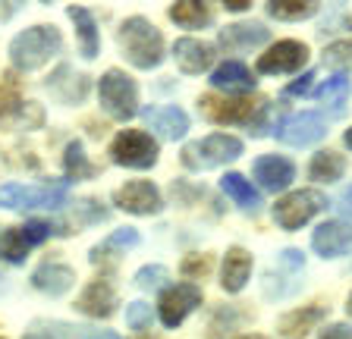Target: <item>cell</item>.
Listing matches in <instances>:
<instances>
[{
    "instance_id": "1",
    "label": "cell",
    "mask_w": 352,
    "mask_h": 339,
    "mask_svg": "<svg viewBox=\"0 0 352 339\" xmlns=\"http://www.w3.org/2000/svg\"><path fill=\"white\" fill-rule=\"evenodd\" d=\"M120 47L135 69H157L164 63V35L145 16H132L120 25Z\"/></svg>"
},
{
    "instance_id": "2",
    "label": "cell",
    "mask_w": 352,
    "mask_h": 339,
    "mask_svg": "<svg viewBox=\"0 0 352 339\" xmlns=\"http://www.w3.org/2000/svg\"><path fill=\"white\" fill-rule=\"evenodd\" d=\"M60 47H63V38L54 25H32L10 41V60L16 69L32 73V69H41L51 57H57Z\"/></svg>"
},
{
    "instance_id": "3",
    "label": "cell",
    "mask_w": 352,
    "mask_h": 339,
    "mask_svg": "<svg viewBox=\"0 0 352 339\" xmlns=\"http://www.w3.org/2000/svg\"><path fill=\"white\" fill-rule=\"evenodd\" d=\"M98 97H101V107L107 110V117L120 119H132L139 113V89H135V82L129 79L126 73L120 69H107L98 82Z\"/></svg>"
},
{
    "instance_id": "4",
    "label": "cell",
    "mask_w": 352,
    "mask_h": 339,
    "mask_svg": "<svg viewBox=\"0 0 352 339\" xmlns=\"http://www.w3.org/2000/svg\"><path fill=\"white\" fill-rule=\"evenodd\" d=\"M242 154V141L236 135H223V132H214L201 141H192V145L183 148V163L195 173L201 170H214V167H223V163L236 161Z\"/></svg>"
},
{
    "instance_id": "5",
    "label": "cell",
    "mask_w": 352,
    "mask_h": 339,
    "mask_svg": "<svg viewBox=\"0 0 352 339\" xmlns=\"http://www.w3.org/2000/svg\"><path fill=\"white\" fill-rule=\"evenodd\" d=\"M66 201V183H47V185H0V207L7 211H32V207H63Z\"/></svg>"
},
{
    "instance_id": "6",
    "label": "cell",
    "mask_w": 352,
    "mask_h": 339,
    "mask_svg": "<svg viewBox=\"0 0 352 339\" xmlns=\"http://www.w3.org/2000/svg\"><path fill=\"white\" fill-rule=\"evenodd\" d=\"M157 141L142 129H123L117 139L110 141V161L117 167L129 170H151L157 163Z\"/></svg>"
},
{
    "instance_id": "7",
    "label": "cell",
    "mask_w": 352,
    "mask_h": 339,
    "mask_svg": "<svg viewBox=\"0 0 352 339\" xmlns=\"http://www.w3.org/2000/svg\"><path fill=\"white\" fill-rule=\"evenodd\" d=\"M267 101H252V97H198V110L217 126H252Z\"/></svg>"
},
{
    "instance_id": "8",
    "label": "cell",
    "mask_w": 352,
    "mask_h": 339,
    "mask_svg": "<svg viewBox=\"0 0 352 339\" xmlns=\"http://www.w3.org/2000/svg\"><path fill=\"white\" fill-rule=\"evenodd\" d=\"M327 207V198H324L318 189H299V192H289L274 204V220H277L280 229H299L305 226L315 214H321Z\"/></svg>"
},
{
    "instance_id": "9",
    "label": "cell",
    "mask_w": 352,
    "mask_h": 339,
    "mask_svg": "<svg viewBox=\"0 0 352 339\" xmlns=\"http://www.w3.org/2000/svg\"><path fill=\"white\" fill-rule=\"evenodd\" d=\"M198 305H201V289H198L195 283H176V286H167L161 292V302H157L161 324L179 327Z\"/></svg>"
},
{
    "instance_id": "10",
    "label": "cell",
    "mask_w": 352,
    "mask_h": 339,
    "mask_svg": "<svg viewBox=\"0 0 352 339\" xmlns=\"http://www.w3.org/2000/svg\"><path fill=\"white\" fill-rule=\"evenodd\" d=\"M113 204L126 214H139V217H151V214H161L164 198L157 192V185H151L148 179H132V183L120 185L113 192Z\"/></svg>"
},
{
    "instance_id": "11",
    "label": "cell",
    "mask_w": 352,
    "mask_h": 339,
    "mask_svg": "<svg viewBox=\"0 0 352 339\" xmlns=\"http://www.w3.org/2000/svg\"><path fill=\"white\" fill-rule=\"evenodd\" d=\"M308 63V47L302 41H277L267 54L258 57V73L280 75V73H299Z\"/></svg>"
},
{
    "instance_id": "12",
    "label": "cell",
    "mask_w": 352,
    "mask_h": 339,
    "mask_svg": "<svg viewBox=\"0 0 352 339\" xmlns=\"http://www.w3.org/2000/svg\"><path fill=\"white\" fill-rule=\"evenodd\" d=\"M327 135V123H324L321 113H296L289 117L283 126L277 129V139L283 145H293V148H305V145H315Z\"/></svg>"
},
{
    "instance_id": "13",
    "label": "cell",
    "mask_w": 352,
    "mask_h": 339,
    "mask_svg": "<svg viewBox=\"0 0 352 339\" xmlns=\"http://www.w3.org/2000/svg\"><path fill=\"white\" fill-rule=\"evenodd\" d=\"M311 248L321 255V258H340L352 248V223L346 220H327L315 229L311 236Z\"/></svg>"
},
{
    "instance_id": "14",
    "label": "cell",
    "mask_w": 352,
    "mask_h": 339,
    "mask_svg": "<svg viewBox=\"0 0 352 339\" xmlns=\"http://www.w3.org/2000/svg\"><path fill=\"white\" fill-rule=\"evenodd\" d=\"M252 173H255L258 185H261V189H267V192H283L286 185L296 179L293 161H286V157H277V154L258 157L255 167H252Z\"/></svg>"
},
{
    "instance_id": "15",
    "label": "cell",
    "mask_w": 352,
    "mask_h": 339,
    "mask_svg": "<svg viewBox=\"0 0 352 339\" xmlns=\"http://www.w3.org/2000/svg\"><path fill=\"white\" fill-rule=\"evenodd\" d=\"M76 308L88 317H98V320H101V317H110L117 311V289L110 286L107 280H91L85 289H82L79 299H76Z\"/></svg>"
},
{
    "instance_id": "16",
    "label": "cell",
    "mask_w": 352,
    "mask_h": 339,
    "mask_svg": "<svg viewBox=\"0 0 352 339\" xmlns=\"http://www.w3.org/2000/svg\"><path fill=\"white\" fill-rule=\"evenodd\" d=\"M173 60L186 75H198L214 63V47L198 38H179L173 45Z\"/></svg>"
},
{
    "instance_id": "17",
    "label": "cell",
    "mask_w": 352,
    "mask_h": 339,
    "mask_svg": "<svg viewBox=\"0 0 352 339\" xmlns=\"http://www.w3.org/2000/svg\"><path fill=\"white\" fill-rule=\"evenodd\" d=\"M324 317H327V308H324V305H302V308L286 311V314L280 317L277 330L283 339H305L308 333L321 324Z\"/></svg>"
},
{
    "instance_id": "18",
    "label": "cell",
    "mask_w": 352,
    "mask_h": 339,
    "mask_svg": "<svg viewBox=\"0 0 352 339\" xmlns=\"http://www.w3.org/2000/svg\"><path fill=\"white\" fill-rule=\"evenodd\" d=\"M73 283H76V270L66 264H57V261H44V264L35 267V273H32V286L44 295H54V299L69 292Z\"/></svg>"
},
{
    "instance_id": "19",
    "label": "cell",
    "mask_w": 352,
    "mask_h": 339,
    "mask_svg": "<svg viewBox=\"0 0 352 339\" xmlns=\"http://www.w3.org/2000/svg\"><path fill=\"white\" fill-rule=\"evenodd\" d=\"M142 117H145L148 129H154L157 135H164V139H170V141L183 139V135L189 132V117H186V110H179V107H148Z\"/></svg>"
},
{
    "instance_id": "20",
    "label": "cell",
    "mask_w": 352,
    "mask_h": 339,
    "mask_svg": "<svg viewBox=\"0 0 352 339\" xmlns=\"http://www.w3.org/2000/svg\"><path fill=\"white\" fill-rule=\"evenodd\" d=\"M211 85L220 91H227V95H245V91H255V75L249 73L245 63L227 60V63H220V67L214 69Z\"/></svg>"
},
{
    "instance_id": "21",
    "label": "cell",
    "mask_w": 352,
    "mask_h": 339,
    "mask_svg": "<svg viewBox=\"0 0 352 339\" xmlns=\"http://www.w3.org/2000/svg\"><path fill=\"white\" fill-rule=\"evenodd\" d=\"M267 38H271V32L261 23H233L220 32V45L227 51H252V47H261Z\"/></svg>"
},
{
    "instance_id": "22",
    "label": "cell",
    "mask_w": 352,
    "mask_h": 339,
    "mask_svg": "<svg viewBox=\"0 0 352 339\" xmlns=\"http://www.w3.org/2000/svg\"><path fill=\"white\" fill-rule=\"evenodd\" d=\"M47 89L60 104H79L88 95V75L73 73V67H60L57 73L47 79Z\"/></svg>"
},
{
    "instance_id": "23",
    "label": "cell",
    "mask_w": 352,
    "mask_h": 339,
    "mask_svg": "<svg viewBox=\"0 0 352 339\" xmlns=\"http://www.w3.org/2000/svg\"><path fill=\"white\" fill-rule=\"evenodd\" d=\"M139 245V233L132 226H123L117 233H110L101 245L91 248V264H101V267H113L120 261V255H126V248Z\"/></svg>"
},
{
    "instance_id": "24",
    "label": "cell",
    "mask_w": 352,
    "mask_h": 339,
    "mask_svg": "<svg viewBox=\"0 0 352 339\" xmlns=\"http://www.w3.org/2000/svg\"><path fill=\"white\" fill-rule=\"evenodd\" d=\"M252 277V255L245 248H230L223 258V270H220V286L227 292H242Z\"/></svg>"
},
{
    "instance_id": "25",
    "label": "cell",
    "mask_w": 352,
    "mask_h": 339,
    "mask_svg": "<svg viewBox=\"0 0 352 339\" xmlns=\"http://www.w3.org/2000/svg\"><path fill=\"white\" fill-rule=\"evenodd\" d=\"M66 13H69V19L76 23V32H79L82 57H85V60H95V57H98V47H101V38H98V23H95V16L88 13L85 7H69Z\"/></svg>"
},
{
    "instance_id": "26",
    "label": "cell",
    "mask_w": 352,
    "mask_h": 339,
    "mask_svg": "<svg viewBox=\"0 0 352 339\" xmlns=\"http://www.w3.org/2000/svg\"><path fill=\"white\" fill-rule=\"evenodd\" d=\"M170 19L183 29H205L214 23V13L208 3H198V0H183V3H173L170 7Z\"/></svg>"
},
{
    "instance_id": "27",
    "label": "cell",
    "mask_w": 352,
    "mask_h": 339,
    "mask_svg": "<svg viewBox=\"0 0 352 339\" xmlns=\"http://www.w3.org/2000/svg\"><path fill=\"white\" fill-rule=\"evenodd\" d=\"M220 189L227 192V198H233L239 207H245V211H258L261 207V195L252 189V183L242 173H227V176L220 179Z\"/></svg>"
},
{
    "instance_id": "28",
    "label": "cell",
    "mask_w": 352,
    "mask_h": 339,
    "mask_svg": "<svg viewBox=\"0 0 352 339\" xmlns=\"http://www.w3.org/2000/svg\"><path fill=\"white\" fill-rule=\"evenodd\" d=\"M346 173V157L337 151H318L308 163V176L318 179V183H337Z\"/></svg>"
},
{
    "instance_id": "29",
    "label": "cell",
    "mask_w": 352,
    "mask_h": 339,
    "mask_svg": "<svg viewBox=\"0 0 352 339\" xmlns=\"http://www.w3.org/2000/svg\"><path fill=\"white\" fill-rule=\"evenodd\" d=\"M315 13H318L315 0H271L267 3V16L283 19V23H302V19H308Z\"/></svg>"
},
{
    "instance_id": "30",
    "label": "cell",
    "mask_w": 352,
    "mask_h": 339,
    "mask_svg": "<svg viewBox=\"0 0 352 339\" xmlns=\"http://www.w3.org/2000/svg\"><path fill=\"white\" fill-rule=\"evenodd\" d=\"M63 167H66V179H76V183H79V179L98 176V167H95V163H88L82 141H69V145H66Z\"/></svg>"
},
{
    "instance_id": "31",
    "label": "cell",
    "mask_w": 352,
    "mask_h": 339,
    "mask_svg": "<svg viewBox=\"0 0 352 339\" xmlns=\"http://www.w3.org/2000/svg\"><path fill=\"white\" fill-rule=\"evenodd\" d=\"M32 245L25 242V236H22V229H7V233H0V258L10 261V264H22L25 261V255H29Z\"/></svg>"
},
{
    "instance_id": "32",
    "label": "cell",
    "mask_w": 352,
    "mask_h": 339,
    "mask_svg": "<svg viewBox=\"0 0 352 339\" xmlns=\"http://www.w3.org/2000/svg\"><path fill=\"white\" fill-rule=\"evenodd\" d=\"M22 107H25V104L19 101L16 82H0V126L13 123V119H22Z\"/></svg>"
},
{
    "instance_id": "33",
    "label": "cell",
    "mask_w": 352,
    "mask_h": 339,
    "mask_svg": "<svg viewBox=\"0 0 352 339\" xmlns=\"http://www.w3.org/2000/svg\"><path fill=\"white\" fill-rule=\"evenodd\" d=\"M346 95H349V79L340 73V75H333V79H327V85L318 91V101L327 104V107H333V110L340 113V107L346 104Z\"/></svg>"
},
{
    "instance_id": "34",
    "label": "cell",
    "mask_w": 352,
    "mask_h": 339,
    "mask_svg": "<svg viewBox=\"0 0 352 339\" xmlns=\"http://www.w3.org/2000/svg\"><path fill=\"white\" fill-rule=\"evenodd\" d=\"M324 63L337 69H349L352 67V38L349 41H333V45L324 51Z\"/></svg>"
},
{
    "instance_id": "35",
    "label": "cell",
    "mask_w": 352,
    "mask_h": 339,
    "mask_svg": "<svg viewBox=\"0 0 352 339\" xmlns=\"http://www.w3.org/2000/svg\"><path fill=\"white\" fill-rule=\"evenodd\" d=\"M167 280H170V273H167V267H161V264L142 267V270L135 273V286L139 289H161Z\"/></svg>"
},
{
    "instance_id": "36",
    "label": "cell",
    "mask_w": 352,
    "mask_h": 339,
    "mask_svg": "<svg viewBox=\"0 0 352 339\" xmlns=\"http://www.w3.org/2000/svg\"><path fill=\"white\" fill-rule=\"evenodd\" d=\"M126 324L132 330H148L151 327V305H145V302L126 305Z\"/></svg>"
},
{
    "instance_id": "37",
    "label": "cell",
    "mask_w": 352,
    "mask_h": 339,
    "mask_svg": "<svg viewBox=\"0 0 352 339\" xmlns=\"http://www.w3.org/2000/svg\"><path fill=\"white\" fill-rule=\"evenodd\" d=\"M22 229V236H25V242L29 245H41L44 239L51 236V233H60L57 226H51L47 220H29L25 226H19Z\"/></svg>"
},
{
    "instance_id": "38",
    "label": "cell",
    "mask_w": 352,
    "mask_h": 339,
    "mask_svg": "<svg viewBox=\"0 0 352 339\" xmlns=\"http://www.w3.org/2000/svg\"><path fill=\"white\" fill-rule=\"evenodd\" d=\"M76 214H79L82 223H101V220H107V211H104V207L98 204L95 198L76 201Z\"/></svg>"
},
{
    "instance_id": "39",
    "label": "cell",
    "mask_w": 352,
    "mask_h": 339,
    "mask_svg": "<svg viewBox=\"0 0 352 339\" xmlns=\"http://www.w3.org/2000/svg\"><path fill=\"white\" fill-rule=\"evenodd\" d=\"M311 79H315V73H302L296 82H289V85H286V95H289V97L305 95V91L311 89Z\"/></svg>"
},
{
    "instance_id": "40",
    "label": "cell",
    "mask_w": 352,
    "mask_h": 339,
    "mask_svg": "<svg viewBox=\"0 0 352 339\" xmlns=\"http://www.w3.org/2000/svg\"><path fill=\"white\" fill-rule=\"evenodd\" d=\"M208 267H211V258H208V255H195V258L183 261V273H208Z\"/></svg>"
},
{
    "instance_id": "41",
    "label": "cell",
    "mask_w": 352,
    "mask_h": 339,
    "mask_svg": "<svg viewBox=\"0 0 352 339\" xmlns=\"http://www.w3.org/2000/svg\"><path fill=\"white\" fill-rule=\"evenodd\" d=\"M321 339H352V327L349 324H333L321 333Z\"/></svg>"
},
{
    "instance_id": "42",
    "label": "cell",
    "mask_w": 352,
    "mask_h": 339,
    "mask_svg": "<svg viewBox=\"0 0 352 339\" xmlns=\"http://www.w3.org/2000/svg\"><path fill=\"white\" fill-rule=\"evenodd\" d=\"M337 211H343V214H349V217H352V185L337 198Z\"/></svg>"
},
{
    "instance_id": "43",
    "label": "cell",
    "mask_w": 352,
    "mask_h": 339,
    "mask_svg": "<svg viewBox=\"0 0 352 339\" xmlns=\"http://www.w3.org/2000/svg\"><path fill=\"white\" fill-rule=\"evenodd\" d=\"M82 339H120L117 333H110V330H82Z\"/></svg>"
},
{
    "instance_id": "44",
    "label": "cell",
    "mask_w": 352,
    "mask_h": 339,
    "mask_svg": "<svg viewBox=\"0 0 352 339\" xmlns=\"http://www.w3.org/2000/svg\"><path fill=\"white\" fill-rule=\"evenodd\" d=\"M223 7L230 10V13H245V10L252 7L249 0H227V3H223Z\"/></svg>"
},
{
    "instance_id": "45",
    "label": "cell",
    "mask_w": 352,
    "mask_h": 339,
    "mask_svg": "<svg viewBox=\"0 0 352 339\" xmlns=\"http://www.w3.org/2000/svg\"><path fill=\"white\" fill-rule=\"evenodd\" d=\"M25 339H54L51 333H25Z\"/></svg>"
},
{
    "instance_id": "46",
    "label": "cell",
    "mask_w": 352,
    "mask_h": 339,
    "mask_svg": "<svg viewBox=\"0 0 352 339\" xmlns=\"http://www.w3.org/2000/svg\"><path fill=\"white\" fill-rule=\"evenodd\" d=\"M343 141H346V148H352V129H349V132L343 135Z\"/></svg>"
},
{
    "instance_id": "47",
    "label": "cell",
    "mask_w": 352,
    "mask_h": 339,
    "mask_svg": "<svg viewBox=\"0 0 352 339\" xmlns=\"http://www.w3.org/2000/svg\"><path fill=\"white\" fill-rule=\"evenodd\" d=\"M346 311H349V317H352V295H349V305H346Z\"/></svg>"
},
{
    "instance_id": "48",
    "label": "cell",
    "mask_w": 352,
    "mask_h": 339,
    "mask_svg": "<svg viewBox=\"0 0 352 339\" xmlns=\"http://www.w3.org/2000/svg\"><path fill=\"white\" fill-rule=\"evenodd\" d=\"M242 339H267V336H242Z\"/></svg>"
}]
</instances>
